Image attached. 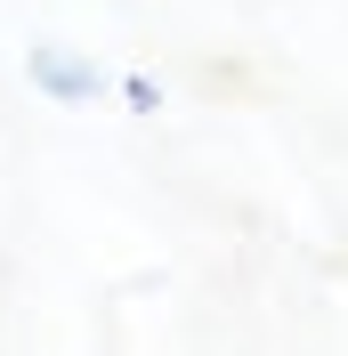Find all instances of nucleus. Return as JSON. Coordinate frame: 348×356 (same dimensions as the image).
Here are the masks:
<instances>
[{"label":"nucleus","instance_id":"f257e3e1","mask_svg":"<svg viewBox=\"0 0 348 356\" xmlns=\"http://www.w3.org/2000/svg\"><path fill=\"white\" fill-rule=\"evenodd\" d=\"M24 73H33V89H41L49 106H89V97H106V65L97 57H81L73 41H33V57H24Z\"/></svg>","mask_w":348,"mask_h":356},{"label":"nucleus","instance_id":"f03ea898","mask_svg":"<svg viewBox=\"0 0 348 356\" xmlns=\"http://www.w3.org/2000/svg\"><path fill=\"white\" fill-rule=\"evenodd\" d=\"M122 97H130V113H154V106H162V89H154V73H122Z\"/></svg>","mask_w":348,"mask_h":356}]
</instances>
